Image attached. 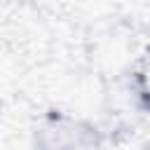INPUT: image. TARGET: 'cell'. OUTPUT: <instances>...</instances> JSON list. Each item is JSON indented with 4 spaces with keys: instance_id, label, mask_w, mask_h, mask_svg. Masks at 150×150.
Instances as JSON below:
<instances>
[{
    "instance_id": "cell-1",
    "label": "cell",
    "mask_w": 150,
    "mask_h": 150,
    "mask_svg": "<svg viewBox=\"0 0 150 150\" xmlns=\"http://www.w3.org/2000/svg\"><path fill=\"white\" fill-rule=\"evenodd\" d=\"M42 131H45L42 145L47 150H84L87 148V134L75 122L61 120L45 127Z\"/></svg>"
}]
</instances>
